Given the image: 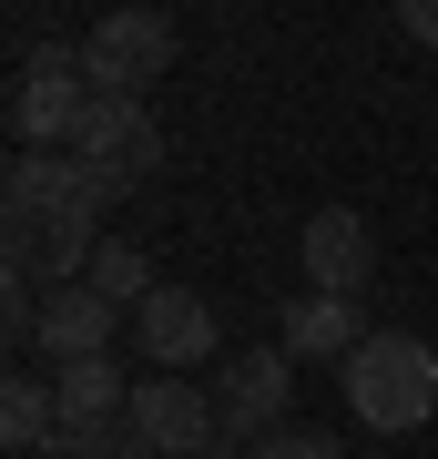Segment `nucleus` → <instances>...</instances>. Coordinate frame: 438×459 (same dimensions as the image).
I'll list each match as a JSON object with an SVG mask.
<instances>
[{
    "label": "nucleus",
    "mask_w": 438,
    "mask_h": 459,
    "mask_svg": "<svg viewBox=\"0 0 438 459\" xmlns=\"http://www.w3.org/2000/svg\"><path fill=\"white\" fill-rule=\"evenodd\" d=\"M133 337H143L153 368H194V358H214V307L184 296V286H153L143 307H133Z\"/></svg>",
    "instance_id": "9"
},
{
    "label": "nucleus",
    "mask_w": 438,
    "mask_h": 459,
    "mask_svg": "<svg viewBox=\"0 0 438 459\" xmlns=\"http://www.w3.org/2000/svg\"><path fill=\"white\" fill-rule=\"evenodd\" d=\"M92 286L113 296V307H143V296H153V265H143V246H133V235H102V255H92Z\"/></svg>",
    "instance_id": "13"
},
{
    "label": "nucleus",
    "mask_w": 438,
    "mask_h": 459,
    "mask_svg": "<svg viewBox=\"0 0 438 459\" xmlns=\"http://www.w3.org/2000/svg\"><path fill=\"white\" fill-rule=\"evenodd\" d=\"M41 459H153V449L133 439V419H123V429H62Z\"/></svg>",
    "instance_id": "14"
},
{
    "label": "nucleus",
    "mask_w": 438,
    "mask_h": 459,
    "mask_svg": "<svg viewBox=\"0 0 438 459\" xmlns=\"http://www.w3.org/2000/svg\"><path fill=\"white\" fill-rule=\"evenodd\" d=\"M337 368H347V409H357L367 429H388V439L428 429V409H438V347H428V337L367 327V347L337 358Z\"/></svg>",
    "instance_id": "1"
},
{
    "label": "nucleus",
    "mask_w": 438,
    "mask_h": 459,
    "mask_svg": "<svg viewBox=\"0 0 438 459\" xmlns=\"http://www.w3.org/2000/svg\"><path fill=\"white\" fill-rule=\"evenodd\" d=\"M82 62H92V82H113V92H153L163 72H174V21L143 11V0H123V11H102V21H92Z\"/></svg>",
    "instance_id": "5"
},
{
    "label": "nucleus",
    "mask_w": 438,
    "mask_h": 459,
    "mask_svg": "<svg viewBox=\"0 0 438 459\" xmlns=\"http://www.w3.org/2000/svg\"><path fill=\"white\" fill-rule=\"evenodd\" d=\"M0 439H11V459H41L62 439V398H51L41 377H11V388H0Z\"/></svg>",
    "instance_id": "12"
},
{
    "label": "nucleus",
    "mask_w": 438,
    "mask_h": 459,
    "mask_svg": "<svg viewBox=\"0 0 438 459\" xmlns=\"http://www.w3.org/2000/svg\"><path fill=\"white\" fill-rule=\"evenodd\" d=\"M51 398H62V429H123L133 419V377L113 368V347L102 358H62Z\"/></svg>",
    "instance_id": "10"
},
{
    "label": "nucleus",
    "mask_w": 438,
    "mask_h": 459,
    "mask_svg": "<svg viewBox=\"0 0 438 459\" xmlns=\"http://www.w3.org/2000/svg\"><path fill=\"white\" fill-rule=\"evenodd\" d=\"M388 11H398V31H408V41H428V51H438V0H388Z\"/></svg>",
    "instance_id": "16"
},
{
    "label": "nucleus",
    "mask_w": 438,
    "mask_h": 459,
    "mask_svg": "<svg viewBox=\"0 0 438 459\" xmlns=\"http://www.w3.org/2000/svg\"><path fill=\"white\" fill-rule=\"evenodd\" d=\"M296 255H306V286H326V296H357L377 276V235H367L357 204H316L306 235H296Z\"/></svg>",
    "instance_id": "7"
},
{
    "label": "nucleus",
    "mask_w": 438,
    "mask_h": 459,
    "mask_svg": "<svg viewBox=\"0 0 438 459\" xmlns=\"http://www.w3.org/2000/svg\"><path fill=\"white\" fill-rule=\"evenodd\" d=\"M194 459H245V449H235V439H214V449H194Z\"/></svg>",
    "instance_id": "17"
},
{
    "label": "nucleus",
    "mask_w": 438,
    "mask_h": 459,
    "mask_svg": "<svg viewBox=\"0 0 438 459\" xmlns=\"http://www.w3.org/2000/svg\"><path fill=\"white\" fill-rule=\"evenodd\" d=\"M113 327H133V307H113V296L82 276V286H51V296H41V337H31V347L62 368V358H102Z\"/></svg>",
    "instance_id": "8"
},
{
    "label": "nucleus",
    "mask_w": 438,
    "mask_h": 459,
    "mask_svg": "<svg viewBox=\"0 0 438 459\" xmlns=\"http://www.w3.org/2000/svg\"><path fill=\"white\" fill-rule=\"evenodd\" d=\"M286 398H296V347H245V358H225V388H214V419H225V439H276L286 429Z\"/></svg>",
    "instance_id": "6"
},
{
    "label": "nucleus",
    "mask_w": 438,
    "mask_h": 459,
    "mask_svg": "<svg viewBox=\"0 0 438 459\" xmlns=\"http://www.w3.org/2000/svg\"><path fill=\"white\" fill-rule=\"evenodd\" d=\"M133 439H143L153 459H194L225 439V419H214V388H194L184 368H153L133 377Z\"/></svg>",
    "instance_id": "4"
},
{
    "label": "nucleus",
    "mask_w": 438,
    "mask_h": 459,
    "mask_svg": "<svg viewBox=\"0 0 438 459\" xmlns=\"http://www.w3.org/2000/svg\"><path fill=\"white\" fill-rule=\"evenodd\" d=\"M72 153L102 174V195H143L153 164H163V133H153V102L143 92H113V82H92V102H82V123H72Z\"/></svg>",
    "instance_id": "2"
},
{
    "label": "nucleus",
    "mask_w": 438,
    "mask_h": 459,
    "mask_svg": "<svg viewBox=\"0 0 438 459\" xmlns=\"http://www.w3.org/2000/svg\"><path fill=\"white\" fill-rule=\"evenodd\" d=\"M286 347H296V358H357V347H367L357 296H326V286H306V296L286 307Z\"/></svg>",
    "instance_id": "11"
},
{
    "label": "nucleus",
    "mask_w": 438,
    "mask_h": 459,
    "mask_svg": "<svg viewBox=\"0 0 438 459\" xmlns=\"http://www.w3.org/2000/svg\"><path fill=\"white\" fill-rule=\"evenodd\" d=\"M82 102H92V62H82L72 41L21 51V72H11V133L21 143H72Z\"/></svg>",
    "instance_id": "3"
},
{
    "label": "nucleus",
    "mask_w": 438,
    "mask_h": 459,
    "mask_svg": "<svg viewBox=\"0 0 438 459\" xmlns=\"http://www.w3.org/2000/svg\"><path fill=\"white\" fill-rule=\"evenodd\" d=\"M255 459H347L326 429H276V439H255Z\"/></svg>",
    "instance_id": "15"
}]
</instances>
